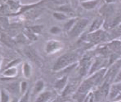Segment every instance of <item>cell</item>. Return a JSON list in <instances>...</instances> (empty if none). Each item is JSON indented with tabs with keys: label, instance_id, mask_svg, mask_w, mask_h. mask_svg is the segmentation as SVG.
<instances>
[{
	"label": "cell",
	"instance_id": "obj_3",
	"mask_svg": "<svg viewBox=\"0 0 121 102\" xmlns=\"http://www.w3.org/2000/svg\"><path fill=\"white\" fill-rule=\"evenodd\" d=\"M107 37V34L105 31L100 29L98 30L89 33L86 37V39L94 44H98L105 40Z\"/></svg>",
	"mask_w": 121,
	"mask_h": 102
},
{
	"label": "cell",
	"instance_id": "obj_8",
	"mask_svg": "<svg viewBox=\"0 0 121 102\" xmlns=\"http://www.w3.org/2000/svg\"><path fill=\"white\" fill-rule=\"evenodd\" d=\"M101 0H85L80 2L82 8L86 10H91L95 9L100 4Z\"/></svg>",
	"mask_w": 121,
	"mask_h": 102
},
{
	"label": "cell",
	"instance_id": "obj_13",
	"mask_svg": "<svg viewBox=\"0 0 121 102\" xmlns=\"http://www.w3.org/2000/svg\"><path fill=\"white\" fill-rule=\"evenodd\" d=\"M57 10L60 11V12H62L63 13L66 14L67 16L68 15H70V16H73L74 15V12H73V10L71 8V6H69L68 4H65V5H62V6H58V8Z\"/></svg>",
	"mask_w": 121,
	"mask_h": 102
},
{
	"label": "cell",
	"instance_id": "obj_10",
	"mask_svg": "<svg viewBox=\"0 0 121 102\" xmlns=\"http://www.w3.org/2000/svg\"><path fill=\"white\" fill-rule=\"evenodd\" d=\"M109 96L110 99H114L116 96L121 92V82L114 83L112 86V87L109 88Z\"/></svg>",
	"mask_w": 121,
	"mask_h": 102
},
{
	"label": "cell",
	"instance_id": "obj_9",
	"mask_svg": "<svg viewBox=\"0 0 121 102\" xmlns=\"http://www.w3.org/2000/svg\"><path fill=\"white\" fill-rule=\"evenodd\" d=\"M104 24V19L103 18V17H99L93 20V21L91 23L89 29V33H91V32H94L96 30H98L103 26Z\"/></svg>",
	"mask_w": 121,
	"mask_h": 102
},
{
	"label": "cell",
	"instance_id": "obj_32",
	"mask_svg": "<svg viewBox=\"0 0 121 102\" xmlns=\"http://www.w3.org/2000/svg\"><path fill=\"white\" fill-rule=\"evenodd\" d=\"M19 100L17 99V98H15V99H12L11 101H10L9 102H18Z\"/></svg>",
	"mask_w": 121,
	"mask_h": 102
},
{
	"label": "cell",
	"instance_id": "obj_28",
	"mask_svg": "<svg viewBox=\"0 0 121 102\" xmlns=\"http://www.w3.org/2000/svg\"><path fill=\"white\" fill-rule=\"evenodd\" d=\"M121 82V67L120 68L118 73L116 74L114 80H113V82L114 83H117V82Z\"/></svg>",
	"mask_w": 121,
	"mask_h": 102
},
{
	"label": "cell",
	"instance_id": "obj_30",
	"mask_svg": "<svg viewBox=\"0 0 121 102\" xmlns=\"http://www.w3.org/2000/svg\"><path fill=\"white\" fill-rule=\"evenodd\" d=\"M113 101H115V102H118V101H121V92L117 96H116V97L113 99Z\"/></svg>",
	"mask_w": 121,
	"mask_h": 102
},
{
	"label": "cell",
	"instance_id": "obj_24",
	"mask_svg": "<svg viewBox=\"0 0 121 102\" xmlns=\"http://www.w3.org/2000/svg\"><path fill=\"white\" fill-rule=\"evenodd\" d=\"M62 29L58 26H53L50 29V33L53 35H59L62 33Z\"/></svg>",
	"mask_w": 121,
	"mask_h": 102
},
{
	"label": "cell",
	"instance_id": "obj_33",
	"mask_svg": "<svg viewBox=\"0 0 121 102\" xmlns=\"http://www.w3.org/2000/svg\"><path fill=\"white\" fill-rule=\"evenodd\" d=\"M1 61H2V58H1V55H0V67H1Z\"/></svg>",
	"mask_w": 121,
	"mask_h": 102
},
{
	"label": "cell",
	"instance_id": "obj_37",
	"mask_svg": "<svg viewBox=\"0 0 121 102\" xmlns=\"http://www.w3.org/2000/svg\"><path fill=\"white\" fill-rule=\"evenodd\" d=\"M120 41H121V40H120Z\"/></svg>",
	"mask_w": 121,
	"mask_h": 102
},
{
	"label": "cell",
	"instance_id": "obj_12",
	"mask_svg": "<svg viewBox=\"0 0 121 102\" xmlns=\"http://www.w3.org/2000/svg\"><path fill=\"white\" fill-rule=\"evenodd\" d=\"M6 90L9 93H12L13 94H17L20 93L19 84L17 82H13L8 85L6 88Z\"/></svg>",
	"mask_w": 121,
	"mask_h": 102
},
{
	"label": "cell",
	"instance_id": "obj_11",
	"mask_svg": "<svg viewBox=\"0 0 121 102\" xmlns=\"http://www.w3.org/2000/svg\"><path fill=\"white\" fill-rule=\"evenodd\" d=\"M25 54L33 61L37 63V64L40 63L39 57V56L37 55V54L35 53V51L33 49H32L30 48H26L25 49Z\"/></svg>",
	"mask_w": 121,
	"mask_h": 102
},
{
	"label": "cell",
	"instance_id": "obj_15",
	"mask_svg": "<svg viewBox=\"0 0 121 102\" xmlns=\"http://www.w3.org/2000/svg\"><path fill=\"white\" fill-rule=\"evenodd\" d=\"M17 74V68L16 66L6 68L3 73V76L5 77H14Z\"/></svg>",
	"mask_w": 121,
	"mask_h": 102
},
{
	"label": "cell",
	"instance_id": "obj_7",
	"mask_svg": "<svg viewBox=\"0 0 121 102\" xmlns=\"http://www.w3.org/2000/svg\"><path fill=\"white\" fill-rule=\"evenodd\" d=\"M109 85L107 82L104 83L102 87H100L99 88V90L96 92L95 94V98L96 100H99L101 99L104 97H106L108 94H109Z\"/></svg>",
	"mask_w": 121,
	"mask_h": 102
},
{
	"label": "cell",
	"instance_id": "obj_26",
	"mask_svg": "<svg viewBox=\"0 0 121 102\" xmlns=\"http://www.w3.org/2000/svg\"><path fill=\"white\" fill-rule=\"evenodd\" d=\"M51 1L54 4L57 5V6H62V5L68 4V0H51Z\"/></svg>",
	"mask_w": 121,
	"mask_h": 102
},
{
	"label": "cell",
	"instance_id": "obj_4",
	"mask_svg": "<svg viewBox=\"0 0 121 102\" xmlns=\"http://www.w3.org/2000/svg\"><path fill=\"white\" fill-rule=\"evenodd\" d=\"M62 48L63 44L60 41H57L56 39H51L48 41H47L45 46V51L47 54L51 55L60 51Z\"/></svg>",
	"mask_w": 121,
	"mask_h": 102
},
{
	"label": "cell",
	"instance_id": "obj_27",
	"mask_svg": "<svg viewBox=\"0 0 121 102\" xmlns=\"http://www.w3.org/2000/svg\"><path fill=\"white\" fill-rule=\"evenodd\" d=\"M28 98H29V94H28V92L26 91L24 93L22 98L20 99V100H19L18 102H28Z\"/></svg>",
	"mask_w": 121,
	"mask_h": 102
},
{
	"label": "cell",
	"instance_id": "obj_35",
	"mask_svg": "<svg viewBox=\"0 0 121 102\" xmlns=\"http://www.w3.org/2000/svg\"><path fill=\"white\" fill-rule=\"evenodd\" d=\"M55 102V101H52V102Z\"/></svg>",
	"mask_w": 121,
	"mask_h": 102
},
{
	"label": "cell",
	"instance_id": "obj_31",
	"mask_svg": "<svg viewBox=\"0 0 121 102\" xmlns=\"http://www.w3.org/2000/svg\"><path fill=\"white\" fill-rule=\"evenodd\" d=\"M106 4H115L118 0H104Z\"/></svg>",
	"mask_w": 121,
	"mask_h": 102
},
{
	"label": "cell",
	"instance_id": "obj_2",
	"mask_svg": "<svg viewBox=\"0 0 121 102\" xmlns=\"http://www.w3.org/2000/svg\"><path fill=\"white\" fill-rule=\"evenodd\" d=\"M89 24V20L86 18L78 19L74 26L69 32V35L71 37H80Z\"/></svg>",
	"mask_w": 121,
	"mask_h": 102
},
{
	"label": "cell",
	"instance_id": "obj_6",
	"mask_svg": "<svg viewBox=\"0 0 121 102\" xmlns=\"http://www.w3.org/2000/svg\"><path fill=\"white\" fill-rule=\"evenodd\" d=\"M114 4H105L100 8V13L103 18H110L115 12Z\"/></svg>",
	"mask_w": 121,
	"mask_h": 102
},
{
	"label": "cell",
	"instance_id": "obj_36",
	"mask_svg": "<svg viewBox=\"0 0 121 102\" xmlns=\"http://www.w3.org/2000/svg\"><path fill=\"white\" fill-rule=\"evenodd\" d=\"M121 102V101H118V102Z\"/></svg>",
	"mask_w": 121,
	"mask_h": 102
},
{
	"label": "cell",
	"instance_id": "obj_34",
	"mask_svg": "<svg viewBox=\"0 0 121 102\" xmlns=\"http://www.w3.org/2000/svg\"><path fill=\"white\" fill-rule=\"evenodd\" d=\"M118 27H119V29L121 30V23L119 24V25H118Z\"/></svg>",
	"mask_w": 121,
	"mask_h": 102
},
{
	"label": "cell",
	"instance_id": "obj_1",
	"mask_svg": "<svg viewBox=\"0 0 121 102\" xmlns=\"http://www.w3.org/2000/svg\"><path fill=\"white\" fill-rule=\"evenodd\" d=\"M78 59V56L75 53H66L62 55L57 61L53 65V70L54 71H60L63 70L67 67L73 64L76 62Z\"/></svg>",
	"mask_w": 121,
	"mask_h": 102
},
{
	"label": "cell",
	"instance_id": "obj_18",
	"mask_svg": "<svg viewBox=\"0 0 121 102\" xmlns=\"http://www.w3.org/2000/svg\"><path fill=\"white\" fill-rule=\"evenodd\" d=\"M9 93L6 90H0V102H9Z\"/></svg>",
	"mask_w": 121,
	"mask_h": 102
},
{
	"label": "cell",
	"instance_id": "obj_22",
	"mask_svg": "<svg viewBox=\"0 0 121 102\" xmlns=\"http://www.w3.org/2000/svg\"><path fill=\"white\" fill-rule=\"evenodd\" d=\"M19 88H20V93L24 94V93L27 91L28 88V83L25 81H22L19 84Z\"/></svg>",
	"mask_w": 121,
	"mask_h": 102
},
{
	"label": "cell",
	"instance_id": "obj_25",
	"mask_svg": "<svg viewBox=\"0 0 121 102\" xmlns=\"http://www.w3.org/2000/svg\"><path fill=\"white\" fill-rule=\"evenodd\" d=\"M73 88L72 85H67V86H66V87L64 88V90H63L62 95L65 96V95L69 94V93H71L72 92Z\"/></svg>",
	"mask_w": 121,
	"mask_h": 102
},
{
	"label": "cell",
	"instance_id": "obj_23",
	"mask_svg": "<svg viewBox=\"0 0 121 102\" xmlns=\"http://www.w3.org/2000/svg\"><path fill=\"white\" fill-rule=\"evenodd\" d=\"M42 29H43V26H34L30 27V31L33 32L35 34L40 33Z\"/></svg>",
	"mask_w": 121,
	"mask_h": 102
},
{
	"label": "cell",
	"instance_id": "obj_16",
	"mask_svg": "<svg viewBox=\"0 0 121 102\" xmlns=\"http://www.w3.org/2000/svg\"><path fill=\"white\" fill-rule=\"evenodd\" d=\"M52 97V93L50 92H44L41 93L39 96L37 97L35 102H48Z\"/></svg>",
	"mask_w": 121,
	"mask_h": 102
},
{
	"label": "cell",
	"instance_id": "obj_19",
	"mask_svg": "<svg viewBox=\"0 0 121 102\" xmlns=\"http://www.w3.org/2000/svg\"><path fill=\"white\" fill-rule=\"evenodd\" d=\"M23 74L26 78H29L31 75V67L28 63H24L23 65Z\"/></svg>",
	"mask_w": 121,
	"mask_h": 102
},
{
	"label": "cell",
	"instance_id": "obj_29",
	"mask_svg": "<svg viewBox=\"0 0 121 102\" xmlns=\"http://www.w3.org/2000/svg\"><path fill=\"white\" fill-rule=\"evenodd\" d=\"M21 61L20 59H15L13 61H11L10 64H9V65L6 66V68H10V67H14V66H16V65L18 64Z\"/></svg>",
	"mask_w": 121,
	"mask_h": 102
},
{
	"label": "cell",
	"instance_id": "obj_17",
	"mask_svg": "<svg viewBox=\"0 0 121 102\" xmlns=\"http://www.w3.org/2000/svg\"><path fill=\"white\" fill-rule=\"evenodd\" d=\"M78 18L76 17H72V18L68 19L65 22V24H64V29L66 32H69L71 28H73V26H74L75 23L76 22Z\"/></svg>",
	"mask_w": 121,
	"mask_h": 102
},
{
	"label": "cell",
	"instance_id": "obj_20",
	"mask_svg": "<svg viewBox=\"0 0 121 102\" xmlns=\"http://www.w3.org/2000/svg\"><path fill=\"white\" fill-rule=\"evenodd\" d=\"M53 15L54 18L57 20H59V21H65L68 19V16L66 14L62 12H60V11L54 12Z\"/></svg>",
	"mask_w": 121,
	"mask_h": 102
},
{
	"label": "cell",
	"instance_id": "obj_21",
	"mask_svg": "<svg viewBox=\"0 0 121 102\" xmlns=\"http://www.w3.org/2000/svg\"><path fill=\"white\" fill-rule=\"evenodd\" d=\"M44 88V83L42 80H38L35 86V93H40Z\"/></svg>",
	"mask_w": 121,
	"mask_h": 102
},
{
	"label": "cell",
	"instance_id": "obj_5",
	"mask_svg": "<svg viewBox=\"0 0 121 102\" xmlns=\"http://www.w3.org/2000/svg\"><path fill=\"white\" fill-rule=\"evenodd\" d=\"M121 67V59H119L118 61H116L112 66L109 68V70L106 72L105 73V78L108 82L110 81H113L116 74L118 73L120 68Z\"/></svg>",
	"mask_w": 121,
	"mask_h": 102
},
{
	"label": "cell",
	"instance_id": "obj_14",
	"mask_svg": "<svg viewBox=\"0 0 121 102\" xmlns=\"http://www.w3.org/2000/svg\"><path fill=\"white\" fill-rule=\"evenodd\" d=\"M67 76H64L61 79L57 80L55 83V88L57 90H62L66 87L67 84Z\"/></svg>",
	"mask_w": 121,
	"mask_h": 102
},
{
	"label": "cell",
	"instance_id": "obj_38",
	"mask_svg": "<svg viewBox=\"0 0 121 102\" xmlns=\"http://www.w3.org/2000/svg\"><path fill=\"white\" fill-rule=\"evenodd\" d=\"M83 1H85V0H83Z\"/></svg>",
	"mask_w": 121,
	"mask_h": 102
}]
</instances>
